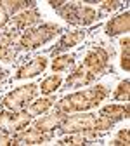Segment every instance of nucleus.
<instances>
[{"label": "nucleus", "mask_w": 130, "mask_h": 146, "mask_svg": "<svg viewBox=\"0 0 130 146\" xmlns=\"http://www.w3.org/2000/svg\"><path fill=\"white\" fill-rule=\"evenodd\" d=\"M120 45H121L120 66L123 71H130V38H128V35H125V38H121Z\"/></svg>", "instance_id": "nucleus-20"}, {"label": "nucleus", "mask_w": 130, "mask_h": 146, "mask_svg": "<svg viewBox=\"0 0 130 146\" xmlns=\"http://www.w3.org/2000/svg\"><path fill=\"white\" fill-rule=\"evenodd\" d=\"M63 85V77L61 75H50V77H47L42 84H38V89H40V92L42 94H45V96H50L52 92H55L59 87Z\"/></svg>", "instance_id": "nucleus-19"}, {"label": "nucleus", "mask_w": 130, "mask_h": 146, "mask_svg": "<svg viewBox=\"0 0 130 146\" xmlns=\"http://www.w3.org/2000/svg\"><path fill=\"white\" fill-rule=\"evenodd\" d=\"M19 31L17 30H9V31H0V45H4V47H11L17 38H19Z\"/></svg>", "instance_id": "nucleus-22"}, {"label": "nucleus", "mask_w": 130, "mask_h": 146, "mask_svg": "<svg viewBox=\"0 0 130 146\" xmlns=\"http://www.w3.org/2000/svg\"><path fill=\"white\" fill-rule=\"evenodd\" d=\"M33 122V117L28 115L24 110L12 111V110H0V132L16 134Z\"/></svg>", "instance_id": "nucleus-7"}, {"label": "nucleus", "mask_w": 130, "mask_h": 146, "mask_svg": "<svg viewBox=\"0 0 130 146\" xmlns=\"http://www.w3.org/2000/svg\"><path fill=\"white\" fill-rule=\"evenodd\" d=\"M31 7H35L33 0H30V2H26V0H2L0 2V30L9 23L11 17Z\"/></svg>", "instance_id": "nucleus-8"}, {"label": "nucleus", "mask_w": 130, "mask_h": 146, "mask_svg": "<svg viewBox=\"0 0 130 146\" xmlns=\"http://www.w3.org/2000/svg\"><path fill=\"white\" fill-rule=\"evenodd\" d=\"M40 12L36 7H31V9H26V11H21L19 14H16L12 17V25H14V30L21 31V30H30L35 23L40 21Z\"/></svg>", "instance_id": "nucleus-12"}, {"label": "nucleus", "mask_w": 130, "mask_h": 146, "mask_svg": "<svg viewBox=\"0 0 130 146\" xmlns=\"http://www.w3.org/2000/svg\"><path fill=\"white\" fill-rule=\"evenodd\" d=\"M45 68H47V58L45 56H36L16 71L14 80H24V78L36 77V75H40V73H44Z\"/></svg>", "instance_id": "nucleus-11"}, {"label": "nucleus", "mask_w": 130, "mask_h": 146, "mask_svg": "<svg viewBox=\"0 0 130 146\" xmlns=\"http://www.w3.org/2000/svg\"><path fill=\"white\" fill-rule=\"evenodd\" d=\"M57 14L66 19L71 25H77V26H88L92 23H96L97 19V12L83 4H73V2H64V0H50L49 2Z\"/></svg>", "instance_id": "nucleus-4"}, {"label": "nucleus", "mask_w": 130, "mask_h": 146, "mask_svg": "<svg viewBox=\"0 0 130 146\" xmlns=\"http://www.w3.org/2000/svg\"><path fill=\"white\" fill-rule=\"evenodd\" d=\"M4 78H5V71H4V70H0V84H2Z\"/></svg>", "instance_id": "nucleus-27"}, {"label": "nucleus", "mask_w": 130, "mask_h": 146, "mask_svg": "<svg viewBox=\"0 0 130 146\" xmlns=\"http://www.w3.org/2000/svg\"><path fill=\"white\" fill-rule=\"evenodd\" d=\"M130 98V82L128 80H121L116 87V90L113 92V99L115 101H121V103H128Z\"/></svg>", "instance_id": "nucleus-21"}, {"label": "nucleus", "mask_w": 130, "mask_h": 146, "mask_svg": "<svg viewBox=\"0 0 130 146\" xmlns=\"http://www.w3.org/2000/svg\"><path fill=\"white\" fill-rule=\"evenodd\" d=\"M101 115L111 118L115 123L120 122V120H125L130 117V108H128V103H120V104H109V106H104L101 108Z\"/></svg>", "instance_id": "nucleus-16"}, {"label": "nucleus", "mask_w": 130, "mask_h": 146, "mask_svg": "<svg viewBox=\"0 0 130 146\" xmlns=\"http://www.w3.org/2000/svg\"><path fill=\"white\" fill-rule=\"evenodd\" d=\"M101 4V11L102 12H111V11H116L121 7V2H118V0H115V2H109V0H106V2H99Z\"/></svg>", "instance_id": "nucleus-25"}, {"label": "nucleus", "mask_w": 130, "mask_h": 146, "mask_svg": "<svg viewBox=\"0 0 130 146\" xmlns=\"http://www.w3.org/2000/svg\"><path fill=\"white\" fill-rule=\"evenodd\" d=\"M109 96V90L104 85H96L85 90H78L69 96H64L63 99L55 101V110L64 111L68 115L71 113H83L88 110L97 108L106 98Z\"/></svg>", "instance_id": "nucleus-2"}, {"label": "nucleus", "mask_w": 130, "mask_h": 146, "mask_svg": "<svg viewBox=\"0 0 130 146\" xmlns=\"http://www.w3.org/2000/svg\"><path fill=\"white\" fill-rule=\"evenodd\" d=\"M68 118V113L64 111H59V110H54L50 115H45L38 120L33 122V127L35 129H38L42 132H47V134H52L54 131H57L59 127L63 125V122Z\"/></svg>", "instance_id": "nucleus-9"}, {"label": "nucleus", "mask_w": 130, "mask_h": 146, "mask_svg": "<svg viewBox=\"0 0 130 146\" xmlns=\"http://www.w3.org/2000/svg\"><path fill=\"white\" fill-rule=\"evenodd\" d=\"M104 132L101 131H82V132H73V134H66V137L59 139L57 144L63 146H75V144H88L92 141H96L102 136Z\"/></svg>", "instance_id": "nucleus-13"}, {"label": "nucleus", "mask_w": 130, "mask_h": 146, "mask_svg": "<svg viewBox=\"0 0 130 146\" xmlns=\"http://www.w3.org/2000/svg\"><path fill=\"white\" fill-rule=\"evenodd\" d=\"M128 30H130V12L128 11L118 14L116 17H111V21H108L106 25V33L109 36H116L121 33L127 35Z\"/></svg>", "instance_id": "nucleus-14"}, {"label": "nucleus", "mask_w": 130, "mask_h": 146, "mask_svg": "<svg viewBox=\"0 0 130 146\" xmlns=\"http://www.w3.org/2000/svg\"><path fill=\"white\" fill-rule=\"evenodd\" d=\"M14 56H16V49L0 45V61H11L14 59Z\"/></svg>", "instance_id": "nucleus-24"}, {"label": "nucleus", "mask_w": 130, "mask_h": 146, "mask_svg": "<svg viewBox=\"0 0 130 146\" xmlns=\"http://www.w3.org/2000/svg\"><path fill=\"white\" fill-rule=\"evenodd\" d=\"M14 136V144H42V143H49L52 139V134H47V132H42L38 129H23L19 132L12 134Z\"/></svg>", "instance_id": "nucleus-10"}, {"label": "nucleus", "mask_w": 130, "mask_h": 146, "mask_svg": "<svg viewBox=\"0 0 130 146\" xmlns=\"http://www.w3.org/2000/svg\"><path fill=\"white\" fill-rule=\"evenodd\" d=\"M115 122L104 117V115H92V113H85V115H68V118L63 122V125L59 127L61 134H73V132H82V131H101V132H108L109 129H113Z\"/></svg>", "instance_id": "nucleus-3"}, {"label": "nucleus", "mask_w": 130, "mask_h": 146, "mask_svg": "<svg viewBox=\"0 0 130 146\" xmlns=\"http://www.w3.org/2000/svg\"><path fill=\"white\" fill-rule=\"evenodd\" d=\"M54 104H55V99H54L52 96H44V98H40V99H36V98H35V99L24 108V111L35 118V117H38V115L45 113L47 110H50Z\"/></svg>", "instance_id": "nucleus-17"}, {"label": "nucleus", "mask_w": 130, "mask_h": 146, "mask_svg": "<svg viewBox=\"0 0 130 146\" xmlns=\"http://www.w3.org/2000/svg\"><path fill=\"white\" fill-rule=\"evenodd\" d=\"M109 64V52L102 47H94L87 52L83 63L73 70V73L66 78V87L77 89L87 87L94 82L99 75H102L104 70Z\"/></svg>", "instance_id": "nucleus-1"}, {"label": "nucleus", "mask_w": 130, "mask_h": 146, "mask_svg": "<svg viewBox=\"0 0 130 146\" xmlns=\"http://www.w3.org/2000/svg\"><path fill=\"white\" fill-rule=\"evenodd\" d=\"M111 144H113V146H118V144H125V146H128V144H130V134H128V129H121V131L116 134V137L111 141Z\"/></svg>", "instance_id": "nucleus-23"}, {"label": "nucleus", "mask_w": 130, "mask_h": 146, "mask_svg": "<svg viewBox=\"0 0 130 146\" xmlns=\"http://www.w3.org/2000/svg\"><path fill=\"white\" fill-rule=\"evenodd\" d=\"M0 146H14V136L0 132Z\"/></svg>", "instance_id": "nucleus-26"}, {"label": "nucleus", "mask_w": 130, "mask_h": 146, "mask_svg": "<svg viewBox=\"0 0 130 146\" xmlns=\"http://www.w3.org/2000/svg\"><path fill=\"white\" fill-rule=\"evenodd\" d=\"M77 61V56L75 54H63V56H55L54 61H52V71L54 73H59V71H66L69 70Z\"/></svg>", "instance_id": "nucleus-18"}, {"label": "nucleus", "mask_w": 130, "mask_h": 146, "mask_svg": "<svg viewBox=\"0 0 130 146\" xmlns=\"http://www.w3.org/2000/svg\"><path fill=\"white\" fill-rule=\"evenodd\" d=\"M61 33V28L57 25L52 23H42L36 28H30L28 31H24L16 44V52L17 50H35L40 45L50 42L55 35Z\"/></svg>", "instance_id": "nucleus-5"}, {"label": "nucleus", "mask_w": 130, "mask_h": 146, "mask_svg": "<svg viewBox=\"0 0 130 146\" xmlns=\"http://www.w3.org/2000/svg\"><path fill=\"white\" fill-rule=\"evenodd\" d=\"M83 40H85V31H68V33H64V35L61 36V40L57 42V45H55L50 52L54 54V56H59L61 52L69 50L71 47L78 45V44L83 42Z\"/></svg>", "instance_id": "nucleus-15"}, {"label": "nucleus", "mask_w": 130, "mask_h": 146, "mask_svg": "<svg viewBox=\"0 0 130 146\" xmlns=\"http://www.w3.org/2000/svg\"><path fill=\"white\" fill-rule=\"evenodd\" d=\"M40 89L38 84H28V85H21L11 92H7L2 101H0V106L4 110H12V111H19V110H24L36 96H38Z\"/></svg>", "instance_id": "nucleus-6"}]
</instances>
